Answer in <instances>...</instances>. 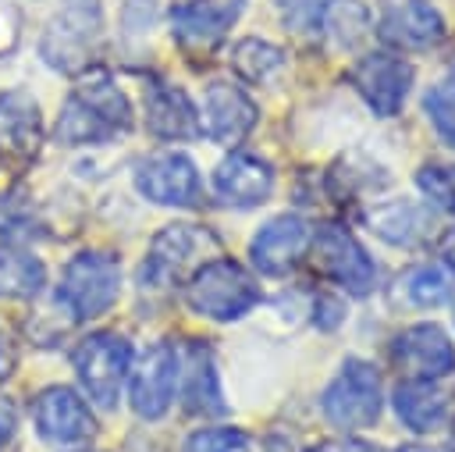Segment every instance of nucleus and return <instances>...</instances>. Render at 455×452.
Segmentation results:
<instances>
[{
  "label": "nucleus",
  "instance_id": "f257e3e1",
  "mask_svg": "<svg viewBox=\"0 0 455 452\" xmlns=\"http://www.w3.org/2000/svg\"><path fill=\"white\" fill-rule=\"evenodd\" d=\"M132 128V103L128 96L107 78L89 75L71 89L57 117V142L64 146H89L124 135Z\"/></svg>",
  "mask_w": 455,
  "mask_h": 452
},
{
  "label": "nucleus",
  "instance_id": "f03ea898",
  "mask_svg": "<svg viewBox=\"0 0 455 452\" xmlns=\"http://www.w3.org/2000/svg\"><path fill=\"white\" fill-rule=\"evenodd\" d=\"M185 303L192 313L210 317V320H238L259 303V285L256 278L228 260V256H210L199 263L188 281H185Z\"/></svg>",
  "mask_w": 455,
  "mask_h": 452
},
{
  "label": "nucleus",
  "instance_id": "7ed1b4c3",
  "mask_svg": "<svg viewBox=\"0 0 455 452\" xmlns=\"http://www.w3.org/2000/svg\"><path fill=\"white\" fill-rule=\"evenodd\" d=\"M103 39V11L100 0H68L60 14L46 25L39 53L50 68L64 75H82Z\"/></svg>",
  "mask_w": 455,
  "mask_h": 452
},
{
  "label": "nucleus",
  "instance_id": "20e7f679",
  "mask_svg": "<svg viewBox=\"0 0 455 452\" xmlns=\"http://www.w3.org/2000/svg\"><path fill=\"white\" fill-rule=\"evenodd\" d=\"M121 292V263L110 253L89 249L71 256V263L60 274L57 285V306L71 317V320H92L103 317Z\"/></svg>",
  "mask_w": 455,
  "mask_h": 452
},
{
  "label": "nucleus",
  "instance_id": "39448f33",
  "mask_svg": "<svg viewBox=\"0 0 455 452\" xmlns=\"http://www.w3.org/2000/svg\"><path fill=\"white\" fill-rule=\"evenodd\" d=\"M71 363H75L82 391L100 409H114L128 381V370H132V345L128 338L114 331H92L75 345Z\"/></svg>",
  "mask_w": 455,
  "mask_h": 452
},
{
  "label": "nucleus",
  "instance_id": "423d86ee",
  "mask_svg": "<svg viewBox=\"0 0 455 452\" xmlns=\"http://www.w3.org/2000/svg\"><path fill=\"white\" fill-rule=\"evenodd\" d=\"M206 249L217 253V238L210 231H199L196 224H167L153 238V246L139 267L142 292H164L178 281H188V274L199 263H206L203 260Z\"/></svg>",
  "mask_w": 455,
  "mask_h": 452
},
{
  "label": "nucleus",
  "instance_id": "0eeeda50",
  "mask_svg": "<svg viewBox=\"0 0 455 452\" xmlns=\"http://www.w3.org/2000/svg\"><path fill=\"white\" fill-rule=\"evenodd\" d=\"M323 416L331 427L352 434L366 431L380 416V377L366 359H345L338 377L323 388Z\"/></svg>",
  "mask_w": 455,
  "mask_h": 452
},
{
  "label": "nucleus",
  "instance_id": "6e6552de",
  "mask_svg": "<svg viewBox=\"0 0 455 452\" xmlns=\"http://www.w3.org/2000/svg\"><path fill=\"white\" fill-rule=\"evenodd\" d=\"M309 249H313V260L316 267L338 281L348 295H370L373 285H377V267L373 260L366 256V249L359 246V238L341 228V224H320L309 238Z\"/></svg>",
  "mask_w": 455,
  "mask_h": 452
},
{
  "label": "nucleus",
  "instance_id": "1a4fd4ad",
  "mask_svg": "<svg viewBox=\"0 0 455 452\" xmlns=\"http://www.w3.org/2000/svg\"><path fill=\"white\" fill-rule=\"evenodd\" d=\"M391 367L402 381H441L455 374V345L437 324H412L391 342Z\"/></svg>",
  "mask_w": 455,
  "mask_h": 452
},
{
  "label": "nucleus",
  "instance_id": "9d476101",
  "mask_svg": "<svg viewBox=\"0 0 455 452\" xmlns=\"http://www.w3.org/2000/svg\"><path fill=\"white\" fill-rule=\"evenodd\" d=\"M132 374V409L142 420H160L174 399L178 377H181V356L171 342H156L142 352Z\"/></svg>",
  "mask_w": 455,
  "mask_h": 452
},
{
  "label": "nucleus",
  "instance_id": "9b49d317",
  "mask_svg": "<svg viewBox=\"0 0 455 452\" xmlns=\"http://www.w3.org/2000/svg\"><path fill=\"white\" fill-rule=\"evenodd\" d=\"M135 189L160 206H196L199 203V171L196 164L178 153V149H164L146 157L135 167Z\"/></svg>",
  "mask_w": 455,
  "mask_h": 452
},
{
  "label": "nucleus",
  "instance_id": "f8f14e48",
  "mask_svg": "<svg viewBox=\"0 0 455 452\" xmlns=\"http://www.w3.org/2000/svg\"><path fill=\"white\" fill-rule=\"evenodd\" d=\"M352 85L359 89V96L366 100V107L377 117H395L409 96L412 85V64L395 57V53H366L355 68H352Z\"/></svg>",
  "mask_w": 455,
  "mask_h": 452
},
{
  "label": "nucleus",
  "instance_id": "ddd939ff",
  "mask_svg": "<svg viewBox=\"0 0 455 452\" xmlns=\"http://www.w3.org/2000/svg\"><path fill=\"white\" fill-rule=\"evenodd\" d=\"M377 36L398 50H430L444 39V18L430 0H384Z\"/></svg>",
  "mask_w": 455,
  "mask_h": 452
},
{
  "label": "nucleus",
  "instance_id": "4468645a",
  "mask_svg": "<svg viewBox=\"0 0 455 452\" xmlns=\"http://www.w3.org/2000/svg\"><path fill=\"white\" fill-rule=\"evenodd\" d=\"M309 238H313V228L299 214H281L252 235V246H249L252 267L259 274H270V278L288 274L302 260V253L309 249Z\"/></svg>",
  "mask_w": 455,
  "mask_h": 452
},
{
  "label": "nucleus",
  "instance_id": "2eb2a0df",
  "mask_svg": "<svg viewBox=\"0 0 455 452\" xmlns=\"http://www.w3.org/2000/svg\"><path fill=\"white\" fill-rule=\"evenodd\" d=\"M36 431L50 445H78L96 434V420L78 391L53 384L36 399Z\"/></svg>",
  "mask_w": 455,
  "mask_h": 452
},
{
  "label": "nucleus",
  "instance_id": "dca6fc26",
  "mask_svg": "<svg viewBox=\"0 0 455 452\" xmlns=\"http://www.w3.org/2000/svg\"><path fill=\"white\" fill-rule=\"evenodd\" d=\"M252 125H256V103L231 82H210L203 100V121H199L206 139L220 146H238Z\"/></svg>",
  "mask_w": 455,
  "mask_h": 452
},
{
  "label": "nucleus",
  "instance_id": "f3484780",
  "mask_svg": "<svg viewBox=\"0 0 455 452\" xmlns=\"http://www.w3.org/2000/svg\"><path fill=\"white\" fill-rule=\"evenodd\" d=\"M213 189L228 206H259L274 192V167L256 153L235 149L217 164Z\"/></svg>",
  "mask_w": 455,
  "mask_h": 452
},
{
  "label": "nucleus",
  "instance_id": "a211bd4d",
  "mask_svg": "<svg viewBox=\"0 0 455 452\" xmlns=\"http://www.w3.org/2000/svg\"><path fill=\"white\" fill-rule=\"evenodd\" d=\"M142 107H146V128H149L156 139H174V142H181V139L203 135V128H199V110H196V103L188 100V93L178 89V85L149 82Z\"/></svg>",
  "mask_w": 455,
  "mask_h": 452
},
{
  "label": "nucleus",
  "instance_id": "6ab92c4d",
  "mask_svg": "<svg viewBox=\"0 0 455 452\" xmlns=\"http://www.w3.org/2000/svg\"><path fill=\"white\" fill-rule=\"evenodd\" d=\"M43 142V117L28 93L11 89L0 93V157L28 160Z\"/></svg>",
  "mask_w": 455,
  "mask_h": 452
},
{
  "label": "nucleus",
  "instance_id": "aec40b11",
  "mask_svg": "<svg viewBox=\"0 0 455 452\" xmlns=\"http://www.w3.org/2000/svg\"><path fill=\"white\" fill-rule=\"evenodd\" d=\"M235 14L238 7H220L213 0H185L171 11V28L185 50H210L224 39Z\"/></svg>",
  "mask_w": 455,
  "mask_h": 452
},
{
  "label": "nucleus",
  "instance_id": "412c9836",
  "mask_svg": "<svg viewBox=\"0 0 455 452\" xmlns=\"http://www.w3.org/2000/svg\"><path fill=\"white\" fill-rule=\"evenodd\" d=\"M395 413L409 431L430 434V431H441L448 424L451 406H448V395L434 381H398Z\"/></svg>",
  "mask_w": 455,
  "mask_h": 452
},
{
  "label": "nucleus",
  "instance_id": "4be33fe9",
  "mask_svg": "<svg viewBox=\"0 0 455 452\" xmlns=\"http://www.w3.org/2000/svg\"><path fill=\"white\" fill-rule=\"evenodd\" d=\"M178 356H181V374H185V406H188V413H206V416L224 413V399H220V384H217V367H213L210 345L192 342Z\"/></svg>",
  "mask_w": 455,
  "mask_h": 452
},
{
  "label": "nucleus",
  "instance_id": "5701e85b",
  "mask_svg": "<svg viewBox=\"0 0 455 452\" xmlns=\"http://www.w3.org/2000/svg\"><path fill=\"white\" fill-rule=\"evenodd\" d=\"M370 228L391 242V246H419L430 228H434V217L427 206L412 203V199H395V203H380L370 210Z\"/></svg>",
  "mask_w": 455,
  "mask_h": 452
},
{
  "label": "nucleus",
  "instance_id": "b1692460",
  "mask_svg": "<svg viewBox=\"0 0 455 452\" xmlns=\"http://www.w3.org/2000/svg\"><path fill=\"white\" fill-rule=\"evenodd\" d=\"M43 281H46V270L32 253L18 246H0V295L36 299L43 292Z\"/></svg>",
  "mask_w": 455,
  "mask_h": 452
},
{
  "label": "nucleus",
  "instance_id": "393cba45",
  "mask_svg": "<svg viewBox=\"0 0 455 452\" xmlns=\"http://www.w3.org/2000/svg\"><path fill=\"white\" fill-rule=\"evenodd\" d=\"M231 68H235L245 82L259 85V82H267L270 75H277V71L284 68V53H281L274 43H267V39L245 36V39H238V43L231 46Z\"/></svg>",
  "mask_w": 455,
  "mask_h": 452
},
{
  "label": "nucleus",
  "instance_id": "a878e982",
  "mask_svg": "<svg viewBox=\"0 0 455 452\" xmlns=\"http://www.w3.org/2000/svg\"><path fill=\"white\" fill-rule=\"evenodd\" d=\"M320 28L338 46H355L370 32V11L359 0H327L323 14H320Z\"/></svg>",
  "mask_w": 455,
  "mask_h": 452
},
{
  "label": "nucleus",
  "instance_id": "bb28decb",
  "mask_svg": "<svg viewBox=\"0 0 455 452\" xmlns=\"http://www.w3.org/2000/svg\"><path fill=\"white\" fill-rule=\"evenodd\" d=\"M451 292H455V285H451V274L444 263H419L405 274V295L419 310L444 306L451 299Z\"/></svg>",
  "mask_w": 455,
  "mask_h": 452
},
{
  "label": "nucleus",
  "instance_id": "cd10ccee",
  "mask_svg": "<svg viewBox=\"0 0 455 452\" xmlns=\"http://www.w3.org/2000/svg\"><path fill=\"white\" fill-rule=\"evenodd\" d=\"M416 185L437 210L455 214V167L451 164H423L416 171Z\"/></svg>",
  "mask_w": 455,
  "mask_h": 452
},
{
  "label": "nucleus",
  "instance_id": "c85d7f7f",
  "mask_svg": "<svg viewBox=\"0 0 455 452\" xmlns=\"http://www.w3.org/2000/svg\"><path fill=\"white\" fill-rule=\"evenodd\" d=\"M423 110L430 114L437 135L455 149V85H434L427 96H423Z\"/></svg>",
  "mask_w": 455,
  "mask_h": 452
},
{
  "label": "nucleus",
  "instance_id": "c756f323",
  "mask_svg": "<svg viewBox=\"0 0 455 452\" xmlns=\"http://www.w3.org/2000/svg\"><path fill=\"white\" fill-rule=\"evenodd\" d=\"M185 452H252V441L235 427H203L185 441Z\"/></svg>",
  "mask_w": 455,
  "mask_h": 452
},
{
  "label": "nucleus",
  "instance_id": "7c9ffc66",
  "mask_svg": "<svg viewBox=\"0 0 455 452\" xmlns=\"http://www.w3.org/2000/svg\"><path fill=\"white\" fill-rule=\"evenodd\" d=\"M323 4L327 0H277V11L291 32H320Z\"/></svg>",
  "mask_w": 455,
  "mask_h": 452
},
{
  "label": "nucleus",
  "instance_id": "2f4dec72",
  "mask_svg": "<svg viewBox=\"0 0 455 452\" xmlns=\"http://www.w3.org/2000/svg\"><path fill=\"white\" fill-rule=\"evenodd\" d=\"M341 317H345V306H341L338 299H331V295H320V299H316V317H313V320H316L320 327H338Z\"/></svg>",
  "mask_w": 455,
  "mask_h": 452
},
{
  "label": "nucleus",
  "instance_id": "473e14b6",
  "mask_svg": "<svg viewBox=\"0 0 455 452\" xmlns=\"http://www.w3.org/2000/svg\"><path fill=\"white\" fill-rule=\"evenodd\" d=\"M309 452H380V448L370 445V441H359V438H334V441H320V445H313Z\"/></svg>",
  "mask_w": 455,
  "mask_h": 452
},
{
  "label": "nucleus",
  "instance_id": "72a5a7b5",
  "mask_svg": "<svg viewBox=\"0 0 455 452\" xmlns=\"http://www.w3.org/2000/svg\"><path fill=\"white\" fill-rule=\"evenodd\" d=\"M14 434V409L7 402H0V445Z\"/></svg>",
  "mask_w": 455,
  "mask_h": 452
},
{
  "label": "nucleus",
  "instance_id": "f704fd0d",
  "mask_svg": "<svg viewBox=\"0 0 455 452\" xmlns=\"http://www.w3.org/2000/svg\"><path fill=\"white\" fill-rule=\"evenodd\" d=\"M441 256H444V263H448V267H455V224L441 235Z\"/></svg>",
  "mask_w": 455,
  "mask_h": 452
},
{
  "label": "nucleus",
  "instance_id": "c9c22d12",
  "mask_svg": "<svg viewBox=\"0 0 455 452\" xmlns=\"http://www.w3.org/2000/svg\"><path fill=\"white\" fill-rule=\"evenodd\" d=\"M11 374V345H7V338H4V331H0V381Z\"/></svg>",
  "mask_w": 455,
  "mask_h": 452
},
{
  "label": "nucleus",
  "instance_id": "e433bc0d",
  "mask_svg": "<svg viewBox=\"0 0 455 452\" xmlns=\"http://www.w3.org/2000/svg\"><path fill=\"white\" fill-rule=\"evenodd\" d=\"M395 452H451V448H434V445H423V441H409V445H402Z\"/></svg>",
  "mask_w": 455,
  "mask_h": 452
},
{
  "label": "nucleus",
  "instance_id": "4c0bfd02",
  "mask_svg": "<svg viewBox=\"0 0 455 452\" xmlns=\"http://www.w3.org/2000/svg\"><path fill=\"white\" fill-rule=\"evenodd\" d=\"M451 452H455V424H451Z\"/></svg>",
  "mask_w": 455,
  "mask_h": 452
},
{
  "label": "nucleus",
  "instance_id": "58836bf2",
  "mask_svg": "<svg viewBox=\"0 0 455 452\" xmlns=\"http://www.w3.org/2000/svg\"><path fill=\"white\" fill-rule=\"evenodd\" d=\"M451 78H455V61H451Z\"/></svg>",
  "mask_w": 455,
  "mask_h": 452
},
{
  "label": "nucleus",
  "instance_id": "ea45409f",
  "mask_svg": "<svg viewBox=\"0 0 455 452\" xmlns=\"http://www.w3.org/2000/svg\"><path fill=\"white\" fill-rule=\"evenodd\" d=\"M85 452H89V448H85Z\"/></svg>",
  "mask_w": 455,
  "mask_h": 452
}]
</instances>
